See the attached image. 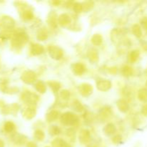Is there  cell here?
Masks as SVG:
<instances>
[{
    "label": "cell",
    "instance_id": "8fae6325",
    "mask_svg": "<svg viewBox=\"0 0 147 147\" xmlns=\"http://www.w3.org/2000/svg\"><path fill=\"white\" fill-rule=\"evenodd\" d=\"M44 52V47L40 44H33L31 46V53L34 55H39Z\"/></svg>",
    "mask_w": 147,
    "mask_h": 147
},
{
    "label": "cell",
    "instance_id": "6da1fadb",
    "mask_svg": "<svg viewBox=\"0 0 147 147\" xmlns=\"http://www.w3.org/2000/svg\"><path fill=\"white\" fill-rule=\"evenodd\" d=\"M60 121L65 125H74L78 121V117L71 112H66L60 117Z\"/></svg>",
    "mask_w": 147,
    "mask_h": 147
},
{
    "label": "cell",
    "instance_id": "30bf717a",
    "mask_svg": "<svg viewBox=\"0 0 147 147\" xmlns=\"http://www.w3.org/2000/svg\"><path fill=\"white\" fill-rule=\"evenodd\" d=\"M88 57L90 62H92V63H96L98 60V51L94 48L89 49L88 52Z\"/></svg>",
    "mask_w": 147,
    "mask_h": 147
},
{
    "label": "cell",
    "instance_id": "f1b7e54d",
    "mask_svg": "<svg viewBox=\"0 0 147 147\" xmlns=\"http://www.w3.org/2000/svg\"><path fill=\"white\" fill-rule=\"evenodd\" d=\"M49 131L51 135H58L60 133V129L58 126L53 125L49 129Z\"/></svg>",
    "mask_w": 147,
    "mask_h": 147
},
{
    "label": "cell",
    "instance_id": "603a6c76",
    "mask_svg": "<svg viewBox=\"0 0 147 147\" xmlns=\"http://www.w3.org/2000/svg\"><path fill=\"white\" fill-rule=\"evenodd\" d=\"M35 116V111L33 109H27L24 112V116L27 119H32Z\"/></svg>",
    "mask_w": 147,
    "mask_h": 147
},
{
    "label": "cell",
    "instance_id": "44dd1931",
    "mask_svg": "<svg viewBox=\"0 0 147 147\" xmlns=\"http://www.w3.org/2000/svg\"><path fill=\"white\" fill-rule=\"evenodd\" d=\"M102 40H103V38L101 35L98 34H94L91 38V42L94 45H100L102 43Z\"/></svg>",
    "mask_w": 147,
    "mask_h": 147
},
{
    "label": "cell",
    "instance_id": "7402d4cb",
    "mask_svg": "<svg viewBox=\"0 0 147 147\" xmlns=\"http://www.w3.org/2000/svg\"><path fill=\"white\" fill-rule=\"evenodd\" d=\"M72 108H73V110H75L77 112H82L83 111V109H84L83 106H82V104L78 100H75L72 103Z\"/></svg>",
    "mask_w": 147,
    "mask_h": 147
},
{
    "label": "cell",
    "instance_id": "52a82bcc",
    "mask_svg": "<svg viewBox=\"0 0 147 147\" xmlns=\"http://www.w3.org/2000/svg\"><path fill=\"white\" fill-rule=\"evenodd\" d=\"M1 24L6 29H11L14 26V20L10 17H4L1 19Z\"/></svg>",
    "mask_w": 147,
    "mask_h": 147
},
{
    "label": "cell",
    "instance_id": "7c38bea8",
    "mask_svg": "<svg viewBox=\"0 0 147 147\" xmlns=\"http://www.w3.org/2000/svg\"><path fill=\"white\" fill-rule=\"evenodd\" d=\"M117 106L119 110L120 111H121L122 113H126L129 109V103H127V101L123 100V99L119 100V101H118Z\"/></svg>",
    "mask_w": 147,
    "mask_h": 147
},
{
    "label": "cell",
    "instance_id": "4fadbf2b",
    "mask_svg": "<svg viewBox=\"0 0 147 147\" xmlns=\"http://www.w3.org/2000/svg\"><path fill=\"white\" fill-rule=\"evenodd\" d=\"M58 22L62 26H66L71 23V18L70 16L67 14H63L59 17Z\"/></svg>",
    "mask_w": 147,
    "mask_h": 147
},
{
    "label": "cell",
    "instance_id": "ab89813d",
    "mask_svg": "<svg viewBox=\"0 0 147 147\" xmlns=\"http://www.w3.org/2000/svg\"><path fill=\"white\" fill-rule=\"evenodd\" d=\"M142 113H143L144 116H147V104L144 105V106L142 107Z\"/></svg>",
    "mask_w": 147,
    "mask_h": 147
},
{
    "label": "cell",
    "instance_id": "f546056e",
    "mask_svg": "<svg viewBox=\"0 0 147 147\" xmlns=\"http://www.w3.org/2000/svg\"><path fill=\"white\" fill-rule=\"evenodd\" d=\"M34 137L38 141H42L45 139L44 132L41 130H37L34 132Z\"/></svg>",
    "mask_w": 147,
    "mask_h": 147
},
{
    "label": "cell",
    "instance_id": "4316f807",
    "mask_svg": "<svg viewBox=\"0 0 147 147\" xmlns=\"http://www.w3.org/2000/svg\"><path fill=\"white\" fill-rule=\"evenodd\" d=\"M22 17L24 20H30L34 17V15H33L32 11H31L30 10H25V11H23Z\"/></svg>",
    "mask_w": 147,
    "mask_h": 147
},
{
    "label": "cell",
    "instance_id": "83f0119b",
    "mask_svg": "<svg viewBox=\"0 0 147 147\" xmlns=\"http://www.w3.org/2000/svg\"><path fill=\"white\" fill-rule=\"evenodd\" d=\"M14 129V124L11 121H8L4 124V130L7 131V133H10V132L13 131Z\"/></svg>",
    "mask_w": 147,
    "mask_h": 147
},
{
    "label": "cell",
    "instance_id": "d6986e66",
    "mask_svg": "<svg viewBox=\"0 0 147 147\" xmlns=\"http://www.w3.org/2000/svg\"><path fill=\"white\" fill-rule=\"evenodd\" d=\"M58 116V113H57L56 111H52L50 113H48L46 116V119L48 122H52L54 121L55 120H56Z\"/></svg>",
    "mask_w": 147,
    "mask_h": 147
},
{
    "label": "cell",
    "instance_id": "f35d334b",
    "mask_svg": "<svg viewBox=\"0 0 147 147\" xmlns=\"http://www.w3.org/2000/svg\"><path fill=\"white\" fill-rule=\"evenodd\" d=\"M141 23H142V27H143L145 30H147V17H144V18L142 20Z\"/></svg>",
    "mask_w": 147,
    "mask_h": 147
},
{
    "label": "cell",
    "instance_id": "7bdbcfd3",
    "mask_svg": "<svg viewBox=\"0 0 147 147\" xmlns=\"http://www.w3.org/2000/svg\"><path fill=\"white\" fill-rule=\"evenodd\" d=\"M65 147H71V146H70V145H68L67 143H66V144H65Z\"/></svg>",
    "mask_w": 147,
    "mask_h": 147
},
{
    "label": "cell",
    "instance_id": "836d02e7",
    "mask_svg": "<svg viewBox=\"0 0 147 147\" xmlns=\"http://www.w3.org/2000/svg\"><path fill=\"white\" fill-rule=\"evenodd\" d=\"M73 9L76 12H81L82 11H83V4L78 2L75 3L74 5H73Z\"/></svg>",
    "mask_w": 147,
    "mask_h": 147
},
{
    "label": "cell",
    "instance_id": "d6a6232c",
    "mask_svg": "<svg viewBox=\"0 0 147 147\" xmlns=\"http://www.w3.org/2000/svg\"><path fill=\"white\" fill-rule=\"evenodd\" d=\"M48 84L54 91H57L60 88V85L57 82H49Z\"/></svg>",
    "mask_w": 147,
    "mask_h": 147
},
{
    "label": "cell",
    "instance_id": "8992f818",
    "mask_svg": "<svg viewBox=\"0 0 147 147\" xmlns=\"http://www.w3.org/2000/svg\"><path fill=\"white\" fill-rule=\"evenodd\" d=\"M97 88L101 91H107L111 87V83L107 80H101L97 82Z\"/></svg>",
    "mask_w": 147,
    "mask_h": 147
},
{
    "label": "cell",
    "instance_id": "cb8c5ba5",
    "mask_svg": "<svg viewBox=\"0 0 147 147\" xmlns=\"http://www.w3.org/2000/svg\"><path fill=\"white\" fill-rule=\"evenodd\" d=\"M65 144L66 142L60 139H55L52 142V146L53 147H65Z\"/></svg>",
    "mask_w": 147,
    "mask_h": 147
},
{
    "label": "cell",
    "instance_id": "60d3db41",
    "mask_svg": "<svg viewBox=\"0 0 147 147\" xmlns=\"http://www.w3.org/2000/svg\"><path fill=\"white\" fill-rule=\"evenodd\" d=\"M27 147H37V145L34 142H31L27 143Z\"/></svg>",
    "mask_w": 147,
    "mask_h": 147
},
{
    "label": "cell",
    "instance_id": "74e56055",
    "mask_svg": "<svg viewBox=\"0 0 147 147\" xmlns=\"http://www.w3.org/2000/svg\"><path fill=\"white\" fill-rule=\"evenodd\" d=\"M122 140V136L121 135H116L113 138V142L115 144H119Z\"/></svg>",
    "mask_w": 147,
    "mask_h": 147
},
{
    "label": "cell",
    "instance_id": "e575fe53",
    "mask_svg": "<svg viewBox=\"0 0 147 147\" xmlns=\"http://www.w3.org/2000/svg\"><path fill=\"white\" fill-rule=\"evenodd\" d=\"M49 25L51 27H53V28H55L57 27V21H56L55 17H53V15L51 14V17L49 18L48 20Z\"/></svg>",
    "mask_w": 147,
    "mask_h": 147
},
{
    "label": "cell",
    "instance_id": "4dcf8cb0",
    "mask_svg": "<svg viewBox=\"0 0 147 147\" xmlns=\"http://www.w3.org/2000/svg\"><path fill=\"white\" fill-rule=\"evenodd\" d=\"M133 73V70H132L131 67H130L129 66H125L122 69V73H123V76H129L132 74Z\"/></svg>",
    "mask_w": 147,
    "mask_h": 147
},
{
    "label": "cell",
    "instance_id": "5bb4252c",
    "mask_svg": "<svg viewBox=\"0 0 147 147\" xmlns=\"http://www.w3.org/2000/svg\"><path fill=\"white\" fill-rule=\"evenodd\" d=\"M11 139L17 144H24V142L27 140L25 136L22 134H15L13 135Z\"/></svg>",
    "mask_w": 147,
    "mask_h": 147
},
{
    "label": "cell",
    "instance_id": "8d00e7d4",
    "mask_svg": "<svg viewBox=\"0 0 147 147\" xmlns=\"http://www.w3.org/2000/svg\"><path fill=\"white\" fill-rule=\"evenodd\" d=\"M111 114V111L110 109H103L101 111V113H100V116L103 117V119H107L109 118V116Z\"/></svg>",
    "mask_w": 147,
    "mask_h": 147
},
{
    "label": "cell",
    "instance_id": "d590c367",
    "mask_svg": "<svg viewBox=\"0 0 147 147\" xmlns=\"http://www.w3.org/2000/svg\"><path fill=\"white\" fill-rule=\"evenodd\" d=\"M60 98H62L64 100H67V99L69 98L70 97V93H69L68 90H63L60 92Z\"/></svg>",
    "mask_w": 147,
    "mask_h": 147
},
{
    "label": "cell",
    "instance_id": "5b68a950",
    "mask_svg": "<svg viewBox=\"0 0 147 147\" xmlns=\"http://www.w3.org/2000/svg\"><path fill=\"white\" fill-rule=\"evenodd\" d=\"M22 99L24 102L30 104H36L38 100V96L30 92H26L22 96Z\"/></svg>",
    "mask_w": 147,
    "mask_h": 147
},
{
    "label": "cell",
    "instance_id": "e0dca14e",
    "mask_svg": "<svg viewBox=\"0 0 147 147\" xmlns=\"http://www.w3.org/2000/svg\"><path fill=\"white\" fill-rule=\"evenodd\" d=\"M47 37H48V32L45 29H41L40 31L38 32L37 34V40L40 41H44V40H47Z\"/></svg>",
    "mask_w": 147,
    "mask_h": 147
},
{
    "label": "cell",
    "instance_id": "484cf974",
    "mask_svg": "<svg viewBox=\"0 0 147 147\" xmlns=\"http://www.w3.org/2000/svg\"><path fill=\"white\" fill-rule=\"evenodd\" d=\"M139 57V52L138 50H133L129 54V60L131 63H135Z\"/></svg>",
    "mask_w": 147,
    "mask_h": 147
},
{
    "label": "cell",
    "instance_id": "9c48e42d",
    "mask_svg": "<svg viewBox=\"0 0 147 147\" xmlns=\"http://www.w3.org/2000/svg\"><path fill=\"white\" fill-rule=\"evenodd\" d=\"M80 93L83 95V96H88L93 92V88L92 86L90 84H88V83H85L80 86Z\"/></svg>",
    "mask_w": 147,
    "mask_h": 147
},
{
    "label": "cell",
    "instance_id": "7a4b0ae2",
    "mask_svg": "<svg viewBox=\"0 0 147 147\" xmlns=\"http://www.w3.org/2000/svg\"><path fill=\"white\" fill-rule=\"evenodd\" d=\"M29 40V37L25 32H19L14 34L12 40V45L14 47H22Z\"/></svg>",
    "mask_w": 147,
    "mask_h": 147
},
{
    "label": "cell",
    "instance_id": "277c9868",
    "mask_svg": "<svg viewBox=\"0 0 147 147\" xmlns=\"http://www.w3.org/2000/svg\"><path fill=\"white\" fill-rule=\"evenodd\" d=\"M21 78L22 81L26 84H32L36 80L37 77L34 72L31 71V70H27L23 73Z\"/></svg>",
    "mask_w": 147,
    "mask_h": 147
},
{
    "label": "cell",
    "instance_id": "ac0fdd59",
    "mask_svg": "<svg viewBox=\"0 0 147 147\" xmlns=\"http://www.w3.org/2000/svg\"><path fill=\"white\" fill-rule=\"evenodd\" d=\"M138 98L141 101L147 102V89H141L138 93Z\"/></svg>",
    "mask_w": 147,
    "mask_h": 147
},
{
    "label": "cell",
    "instance_id": "ee69618b",
    "mask_svg": "<svg viewBox=\"0 0 147 147\" xmlns=\"http://www.w3.org/2000/svg\"><path fill=\"white\" fill-rule=\"evenodd\" d=\"M146 86H147V81H146Z\"/></svg>",
    "mask_w": 147,
    "mask_h": 147
},
{
    "label": "cell",
    "instance_id": "1f68e13d",
    "mask_svg": "<svg viewBox=\"0 0 147 147\" xmlns=\"http://www.w3.org/2000/svg\"><path fill=\"white\" fill-rule=\"evenodd\" d=\"M83 11H89V10H90L93 7V2H92V1H88V2L83 3Z\"/></svg>",
    "mask_w": 147,
    "mask_h": 147
},
{
    "label": "cell",
    "instance_id": "d4e9b609",
    "mask_svg": "<svg viewBox=\"0 0 147 147\" xmlns=\"http://www.w3.org/2000/svg\"><path fill=\"white\" fill-rule=\"evenodd\" d=\"M132 32H133L134 34L136 36V37H141L142 35V31L141 27L138 24H135L132 27Z\"/></svg>",
    "mask_w": 147,
    "mask_h": 147
},
{
    "label": "cell",
    "instance_id": "3957f363",
    "mask_svg": "<svg viewBox=\"0 0 147 147\" xmlns=\"http://www.w3.org/2000/svg\"><path fill=\"white\" fill-rule=\"evenodd\" d=\"M49 55L53 59L56 60H60L63 56V50L57 46L52 45L50 46L48 48Z\"/></svg>",
    "mask_w": 147,
    "mask_h": 147
},
{
    "label": "cell",
    "instance_id": "9a60e30c",
    "mask_svg": "<svg viewBox=\"0 0 147 147\" xmlns=\"http://www.w3.org/2000/svg\"><path fill=\"white\" fill-rule=\"evenodd\" d=\"M116 131V126L113 123H109L103 129V132H104V134L106 136H111V135L114 134Z\"/></svg>",
    "mask_w": 147,
    "mask_h": 147
},
{
    "label": "cell",
    "instance_id": "2e32d148",
    "mask_svg": "<svg viewBox=\"0 0 147 147\" xmlns=\"http://www.w3.org/2000/svg\"><path fill=\"white\" fill-rule=\"evenodd\" d=\"M86 70L84 65L82 63H76L73 65V73H76V75H81Z\"/></svg>",
    "mask_w": 147,
    "mask_h": 147
},
{
    "label": "cell",
    "instance_id": "ffe728a7",
    "mask_svg": "<svg viewBox=\"0 0 147 147\" xmlns=\"http://www.w3.org/2000/svg\"><path fill=\"white\" fill-rule=\"evenodd\" d=\"M35 88L40 93H44L46 91V86L44 82L42 81L37 82L35 84Z\"/></svg>",
    "mask_w": 147,
    "mask_h": 147
},
{
    "label": "cell",
    "instance_id": "ba28073f",
    "mask_svg": "<svg viewBox=\"0 0 147 147\" xmlns=\"http://www.w3.org/2000/svg\"><path fill=\"white\" fill-rule=\"evenodd\" d=\"M79 140L81 143L86 144L90 140V134L89 131L86 129H83L79 134Z\"/></svg>",
    "mask_w": 147,
    "mask_h": 147
},
{
    "label": "cell",
    "instance_id": "b9f144b4",
    "mask_svg": "<svg viewBox=\"0 0 147 147\" xmlns=\"http://www.w3.org/2000/svg\"><path fill=\"white\" fill-rule=\"evenodd\" d=\"M4 142L0 139V147H4Z\"/></svg>",
    "mask_w": 147,
    "mask_h": 147
}]
</instances>
